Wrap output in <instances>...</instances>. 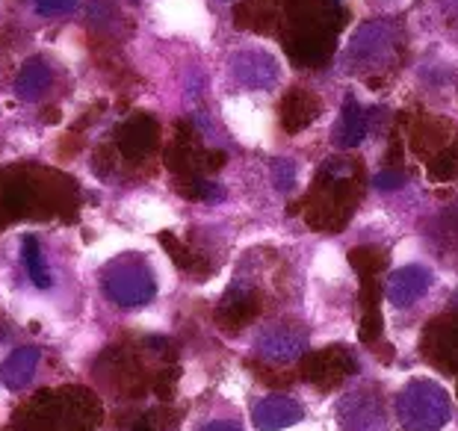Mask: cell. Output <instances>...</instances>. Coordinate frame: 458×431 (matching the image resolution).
<instances>
[{"label": "cell", "mask_w": 458, "mask_h": 431, "mask_svg": "<svg viewBox=\"0 0 458 431\" xmlns=\"http://www.w3.org/2000/svg\"><path fill=\"white\" fill-rule=\"evenodd\" d=\"M258 296L251 292L249 287H240V283H233V287L225 292V299L219 301L216 308V322L225 331H240L246 328L251 319L258 317Z\"/></svg>", "instance_id": "11"}, {"label": "cell", "mask_w": 458, "mask_h": 431, "mask_svg": "<svg viewBox=\"0 0 458 431\" xmlns=\"http://www.w3.org/2000/svg\"><path fill=\"white\" fill-rule=\"evenodd\" d=\"M428 283H432V275H428V269L423 266L396 269L394 275L387 278V299L399 308H408L428 290Z\"/></svg>", "instance_id": "16"}, {"label": "cell", "mask_w": 458, "mask_h": 431, "mask_svg": "<svg viewBox=\"0 0 458 431\" xmlns=\"http://www.w3.org/2000/svg\"><path fill=\"white\" fill-rule=\"evenodd\" d=\"M405 183V174L403 172H396V169H382V174L376 178V186L382 192H387V190H396V186H403Z\"/></svg>", "instance_id": "26"}, {"label": "cell", "mask_w": 458, "mask_h": 431, "mask_svg": "<svg viewBox=\"0 0 458 431\" xmlns=\"http://www.w3.org/2000/svg\"><path fill=\"white\" fill-rule=\"evenodd\" d=\"M355 372H358V364L352 360V355L340 346H328L323 351H314V355H305V364H301V376L308 381H314L319 390L337 387L340 381L355 376Z\"/></svg>", "instance_id": "7"}, {"label": "cell", "mask_w": 458, "mask_h": 431, "mask_svg": "<svg viewBox=\"0 0 458 431\" xmlns=\"http://www.w3.org/2000/svg\"><path fill=\"white\" fill-rule=\"evenodd\" d=\"M360 174H364V163L355 160V156H337V160L323 163L317 178V192L301 201V207H308L305 219L310 228H344L355 204L360 201Z\"/></svg>", "instance_id": "1"}, {"label": "cell", "mask_w": 458, "mask_h": 431, "mask_svg": "<svg viewBox=\"0 0 458 431\" xmlns=\"http://www.w3.org/2000/svg\"><path fill=\"white\" fill-rule=\"evenodd\" d=\"M74 6H77V0H36L38 15H63Z\"/></svg>", "instance_id": "25"}, {"label": "cell", "mask_w": 458, "mask_h": 431, "mask_svg": "<svg viewBox=\"0 0 458 431\" xmlns=\"http://www.w3.org/2000/svg\"><path fill=\"white\" fill-rule=\"evenodd\" d=\"M276 186L278 190H287V186H293V163H281L278 165V174H276Z\"/></svg>", "instance_id": "28"}, {"label": "cell", "mask_w": 458, "mask_h": 431, "mask_svg": "<svg viewBox=\"0 0 458 431\" xmlns=\"http://www.w3.org/2000/svg\"><path fill=\"white\" fill-rule=\"evenodd\" d=\"M399 27L391 21H376L360 30L349 45V65L360 72H378L399 56Z\"/></svg>", "instance_id": "3"}, {"label": "cell", "mask_w": 458, "mask_h": 431, "mask_svg": "<svg viewBox=\"0 0 458 431\" xmlns=\"http://www.w3.org/2000/svg\"><path fill=\"white\" fill-rule=\"evenodd\" d=\"M251 419L260 431H281L296 426L301 419V405L290 396H267L260 399L255 410H251Z\"/></svg>", "instance_id": "14"}, {"label": "cell", "mask_w": 458, "mask_h": 431, "mask_svg": "<svg viewBox=\"0 0 458 431\" xmlns=\"http://www.w3.org/2000/svg\"><path fill=\"white\" fill-rule=\"evenodd\" d=\"M369 115L364 106H358L355 97H349L344 104V113H340V122H337V131H335V142L340 148H355V145L364 142L367 136V122Z\"/></svg>", "instance_id": "18"}, {"label": "cell", "mask_w": 458, "mask_h": 431, "mask_svg": "<svg viewBox=\"0 0 458 431\" xmlns=\"http://www.w3.org/2000/svg\"><path fill=\"white\" fill-rule=\"evenodd\" d=\"M199 431H242L237 423H231V419H213V423L201 426Z\"/></svg>", "instance_id": "29"}, {"label": "cell", "mask_w": 458, "mask_h": 431, "mask_svg": "<svg viewBox=\"0 0 458 431\" xmlns=\"http://www.w3.org/2000/svg\"><path fill=\"white\" fill-rule=\"evenodd\" d=\"M47 86H51V68L38 56H30L15 77V95L24 97V101H33V97L47 92Z\"/></svg>", "instance_id": "19"}, {"label": "cell", "mask_w": 458, "mask_h": 431, "mask_svg": "<svg viewBox=\"0 0 458 431\" xmlns=\"http://www.w3.org/2000/svg\"><path fill=\"white\" fill-rule=\"evenodd\" d=\"M160 242H163V249L172 254L174 258V263L183 269V272H196V266L199 263H204L196 251H192L190 246H183V242L174 237V233H160Z\"/></svg>", "instance_id": "23"}, {"label": "cell", "mask_w": 458, "mask_h": 431, "mask_svg": "<svg viewBox=\"0 0 458 431\" xmlns=\"http://www.w3.org/2000/svg\"><path fill=\"white\" fill-rule=\"evenodd\" d=\"M319 113H323L319 97L296 86V89H290L284 95V101H281V127H284L287 133H299V131H305L308 124H314L319 119Z\"/></svg>", "instance_id": "13"}, {"label": "cell", "mask_w": 458, "mask_h": 431, "mask_svg": "<svg viewBox=\"0 0 458 431\" xmlns=\"http://www.w3.org/2000/svg\"><path fill=\"white\" fill-rule=\"evenodd\" d=\"M21 254H24V266H27V272H30L36 287H42V290L51 287L54 278H51V272L45 269V260H42V251H38V240L36 237H24L21 240Z\"/></svg>", "instance_id": "21"}, {"label": "cell", "mask_w": 458, "mask_h": 431, "mask_svg": "<svg viewBox=\"0 0 458 431\" xmlns=\"http://www.w3.org/2000/svg\"><path fill=\"white\" fill-rule=\"evenodd\" d=\"M455 396H458V390H455Z\"/></svg>", "instance_id": "31"}, {"label": "cell", "mask_w": 458, "mask_h": 431, "mask_svg": "<svg viewBox=\"0 0 458 431\" xmlns=\"http://www.w3.org/2000/svg\"><path fill=\"white\" fill-rule=\"evenodd\" d=\"M349 263H352V269L360 278H376L387 266V254L376 246H360L349 251Z\"/></svg>", "instance_id": "20"}, {"label": "cell", "mask_w": 458, "mask_h": 431, "mask_svg": "<svg viewBox=\"0 0 458 431\" xmlns=\"http://www.w3.org/2000/svg\"><path fill=\"white\" fill-rule=\"evenodd\" d=\"M423 355L446 372H458V310L426 325Z\"/></svg>", "instance_id": "9"}, {"label": "cell", "mask_w": 458, "mask_h": 431, "mask_svg": "<svg viewBox=\"0 0 458 431\" xmlns=\"http://www.w3.org/2000/svg\"><path fill=\"white\" fill-rule=\"evenodd\" d=\"M178 192L183 195V199H192V201H222L219 186L204 181V178H181Z\"/></svg>", "instance_id": "22"}, {"label": "cell", "mask_w": 458, "mask_h": 431, "mask_svg": "<svg viewBox=\"0 0 458 431\" xmlns=\"http://www.w3.org/2000/svg\"><path fill=\"white\" fill-rule=\"evenodd\" d=\"M36 367H38V349L21 346L4 360V367H0V381H4V387H9V390H21L33 381Z\"/></svg>", "instance_id": "17"}, {"label": "cell", "mask_w": 458, "mask_h": 431, "mask_svg": "<svg viewBox=\"0 0 458 431\" xmlns=\"http://www.w3.org/2000/svg\"><path fill=\"white\" fill-rule=\"evenodd\" d=\"M131 431H157V428H154V419L151 417H142V419H136Z\"/></svg>", "instance_id": "30"}, {"label": "cell", "mask_w": 458, "mask_h": 431, "mask_svg": "<svg viewBox=\"0 0 458 431\" xmlns=\"http://www.w3.org/2000/svg\"><path fill=\"white\" fill-rule=\"evenodd\" d=\"M385 331V322H382V313H360V325H358V337L360 342H367V346H373V342L382 337Z\"/></svg>", "instance_id": "24"}, {"label": "cell", "mask_w": 458, "mask_h": 431, "mask_svg": "<svg viewBox=\"0 0 458 431\" xmlns=\"http://www.w3.org/2000/svg\"><path fill=\"white\" fill-rule=\"evenodd\" d=\"M174 378H178V369L163 372V376H160V385H157V396H160V399H169V396H172V390H174Z\"/></svg>", "instance_id": "27"}, {"label": "cell", "mask_w": 458, "mask_h": 431, "mask_svg": "<svg viewBox=\"0 0 458 431\" xmlns=\"http://www.w3.org/2000/svg\"><path fill=\"white\" fill-rule=\"evenodd\" d=\"M231 74L246 89H269L278 80V63L263 51H246L231 60Z\"/></svg>", "instance_id": "10"}, {"label": "cell", "mask_w": 458, "mask_h": 431, "mask_svg": "<svg viewBox=\"0 0 458 431\" xmlns=\"http://www.w3.org/2000/svg\"><path fill=\"white\" fill-rule=\"evenodd\" d=\"M335 38H337V30H331L326 24L305 27V30L290 33L287 54H290V60L301 68H319L335 54Z\"/></svg>", "instance_id": "8"}, {"label": "cell", "mask_w": 458, "mask_h": 431, "mask_svg": "<svg viewBox=\"0 0 458 431\" xmlns=\"http://www.w3.org/2000/svg\"><path fill=\"white\" fill-rule=\"evenodd\" d=\"M396 410L405 428L437 431L450 419V393L435 381H411L396 396Z\"/></svg>", "instance_id": "2"}, {"label": "cell", "mask_w": 458, "mask_h": 431, "mask_svg": "<svg viewBox=\"0 0 458 431\" xmlns=\"http://www.w3.org/2000/svg\"><path fill=\"white\" fill-rule=\"evenodd\" d=\"M455 139H458L455 127L446 119H437V115H423L420 122L411 124V148L420 156H428V160L435 154H441Z\"/></svg>", "instance_id": "12"}, {"label": "cell", "mask_w": 458, "mask_h": 431, "mask_svg": "<svg viewBox=\"0 0 458 431\" xmlns=\"http://www.w3.org/2000/svg\"><path fill=\"white\" fill-rule=\"evenodd\" d=\"M305 349H308L305 334L290 328H272L258 340V351L267 360H272V364H290V360L305 355Z\"/></svg>", "instance_id": "15"}, {"label": "cell", "mask_w": 458, "mask_h": 431, "mask_svg": "<svg viewBox=\"0 0 458 431\" xmlns=\"http://www.w3.org/2000/svg\"><path fill=\"white\" fill-rule=\"evenodd\" d=\"M104 290L122 308H140L145 301H151L154 292H157L151 272L131 260H115L104 272Z\"/></svg>", "instance_id": "4"}, {"label": "cell", "mask_w": 458, "mask_h": 431, "mask_svg": "<svg viewBox=\"0 0 458 431\" xmlns=\"http://www.w3.org/2000/svg\"><path fill=\"white\" fill-rule=\"evenodd\" d=\"M337 423L344 431H385V401L373 387L352 390L340 399Z\"/></svg>", "instance_id": "5"}, {"label": "cell", "mask_w": 458, "mask_h": 431, "mask_svg": "<svg viewBox=\"0 0 458 431\" xmlns=\"http://www.w3.org/2000/svg\"><path fill=\"white\" fill-rule=\"evenodd\" d=\"M160 145V124L148 113H133L115 131V148L128 163H140L151 156Z\"/></svg>", "instance_id": "6"}]
</instances>
